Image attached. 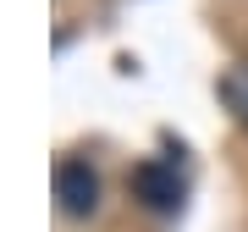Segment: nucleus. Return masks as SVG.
I'll use <instances>...</instances> for the list:
<instances>
[{
  "label": "nucleus",
  "mask_w": 248,
  "mask_h": 232,
  "mask_svg": "<svg viewBox=\"0 0 248 232\" xmlns=\"http://www.w3.org/2000/svg\"><path fill=\"white\" fill-rule=\"evenodd\" d=\"M133 188H138V199L143 205H155V210H177V199H182V182H177V171H166V166H138V177H133Z\"/></svg>",
  "instance_id": "f03ea898"
},
{
  "label": "nucleus",
  "mask_w": 248,
  "mask_h": 232,
  "mask_svg": "<svg viewBox=\"0 0 248 232\" xmlns=\"http://www.w3.org/2000/svg\"><path fill=\"white\" fill-rule=\"evenodd\" d=\"M55 199H61L66 215H89L99 205V177L89 171V161H66L55 171Z\"/></svg>",
  "instance_id": "f257e3e1"
},
{
  "label": "nucleus",
  "mask_w": 248,
  "mask_h": 232,
  "mask_svg": "<svg viewBox=\"0 0 248 232\" xmlns=\"http://www.w3.org/2000/svg\"><path fill=\"white\" fill-rule=\"evenodd\" d=\"M221 99H226V111L248 127V61H232L221 72Z\"/></svg>",
  "instance_id": "7ed1b4c3"
}]
</instances>
